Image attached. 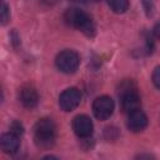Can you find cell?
Wrapping results in <instances>:
<instances>
[{
    "label": "cell",
    "mask_w": 160,
    "mask_h": 160,
    "mask_svg": "<svg viewBox=\"0 0 160 160\" xmlns=\"http://www.w3.org/2000/svg\"><path fill=\"white\" fill-rule=\"evenodd\" d=\"M64 21L69 26L80 30L81 32H84L89 38H92L95 35L94 21L91 20V18L85 11H82L80 9H76V8L68 9L64 14Z\"/></svg>",
    "instance_id": "1"
},
{
    "label": "cell",
    "mask_w": 160,
    "mask_h": 160,
    "mask_svg": "<svg viewBox=\"0 0 160 160\" xmlns=\"http://www.w3.org/2000/svg\"><path fill=\"white\" fill-rule=\"evenodd\" d=\"M128 129L132 132H140L142 131L146 126H148V118L145 115L144 111H141L140 109L131 111L130 114H128V121H126Z\"/></svg>",
    "instance_id": "8"
},
{
    "label": "cell",
    "mask_w": 160,
    "mask_h": 160,
    "mask_svg": "<svg viewBox=\"0 0 160 160\" xmlns=\"http://www.w3.org/2000/svg\"><path fill=\"white\" fill-rule=\"evenodd\" d=\"M56 68L64 74H72L80 65V56L74 50H64L55 59Z\"/></svg>",
    "instance_id": "4"
},
{
    "label": "cell",
    "mask_w": 160,
    "mask_h": 160,
    "mask_svg": "<svg viewBox=\"0 0 160 160\" xmlns=\"http://www.w3.org/2000/svg\"><path fill=\"white\" fill-rule=\"evenodd\" d=\"M152 82L158 89H160V65L156 66L152 72Z\"/></svg>",
    "instance_id": "14"
},
{
    "label": "cell",
    "mask_w": 160,
    "mask_h": 160,
    "mask_svg": "<svg viewBox=\"0 0 160 160\" xmlns=\"http://www.w3.org/2000/svg\"><path fill=\"white\" fill-rule=\"evenodd\" d=\"M114 100L110 96L102 95L94 100L92 102V112L96 119L99 120H106L109 119L114 112Z\"/></svg>",
    "instance_id": "5"
},
{
    "label": "cell",
    "mask_w": 160,
    "mask_h": 160,
    "mask_svg": "<svg viewBox=\"0 0 160 160\" xmlns=\"http://www.w3.org/2000/svg\"><path fill=\"white\" fill-rule=\"evenodd\" d=\"M142 4H144V8H145L146 12L151 14L152 12V0H142Z\"/></svg>",
    "instance_id": "15"
},
{
    "label": "cell",
    "mask_w": 160,
    "mask_h": 160,
    "mask_svg": "<svg viewBox=\"0 0 160 160\" xmlns=\"http://www.w3.org/2000/svg\"><path fill=\"white\" fill-rule=\"evenodd\" d=\"M110 9L116 14H122L129 9V0H106Z\"/></svg>",
    "instance_id": "11"
},
{
    "label": "cell",
    "mask_w": 160,
    "mask_h": 160,
    "mask_svg": "<svg viewBox=\"0 0 160 160\" xmlns=\"http://www.w3.org/2000/svg\"><path fill=\"white\" fill-rule=\"evenodd\" d=\"M20 148V140L19 135L14 132H6L1 136V149L6 154H15Z\"/></svg>",
    "instance_id": "10"
},
{
    "label": "cell",
    "mask_w": 160,
    "mask_h": 160,
    "mask_svg": "<svg viewBox=\"0 0 160 160\" xmlns=\"http://www.w3.org/2000/svg\"><path fill=\"white\" fill-rule=\"evenodd\" d=\"M10 131L20 136V135H22V132H24V128H22V125H21L19 121H14V122L10 125Z\"/></svg>",
    "instance_id": "13"
},
{
    "label": "cell",
    "mask_w": 160,
    "mask_h": 160,
    "mask_svg": "<svg viewBox=\"0 0 160 160\" xmlns=\"http://www.w3.org/2000/svg\"><path fill=\"white\" fill-rule=\"evenodd\" d=\"M56 138V126L51 119H40L34 126V141L40 149H50Z\"/></svg>",
    "instance_id": "2"
},
{
    "label": "cell",
    "mask_w": 160,
    "mask_h": 160,
    "mask_svg": "<svg viewBox=\"0 0 160 160\" xmlns=\"http://www.w3.org/2000/svg\"><path fill=\"white\" fill-rule=\"evenodd\" d=\"M72 129H74L75 134L79 138L86 139V138H90L92 135L94 125H92V121H91V119L89 116L78 115L72 120Z\"/></svg>",
    "instance_id": "7"
},
{
    "label": "cell",
    "mask_w": 160,
    "mask_h": 160,
    "mask_svg": "<svg viewBox=\"0 0 160 160\" xmlns=\"http://www.w3.org/2000/svg\"><path fill=\"white\" fill-rule=\"evenodd\" d=\"M119 98H120V105L121 110L126 114H130L131 111H135L140 109L141 100L140 95L138 92L136 85L131 80H125L119 86Z\"/></svg>",
    "instance_id": "3"
},
{
    "label": "cell",
    "mask_w": 160,
    "mask_h": 160,
    "mask_svg": "<svg viewBox=\"0 0 160 160\" xmlns=\"http://www.w3.org/2000/svg\"><path fill=\"white\" fill-rule=\"evenodd\" d=\"M81 101V92L76 88H69L64 90L59 96V106L64 111H72L79 106Z\"/></svg>",
    "instance_id": "6"
},
{
    "label": "cell",
    "mask_w": 160,
    "mask_h": 160,
    "mask_svg": "<svg viewBox=\"0 0 160 160\" xmlns=\"http://www.w3.org/2000/svg\"><path fill=\"white\" fill-rule=\"evenodd\" d=\"M91 1H100V0H91Z\"/></svg>",
    "instance_id": "17"
},
{
    "label": "cell",
    "mask_w": 160,
    "mask_h": 160,
    "mask_svg": "<svg viewBox=\"0 0 160 160\" xmlns=\"http://www.w3.org/2000/svg\"><path fill=\"white\" fill-rule=\"evenodd\" d=\"M19 99H20V102L22 104V106H25L26 109H32L38 105L39 95L34 86L25 85L19 91Z\"/></svg>",
    "instance_id": "9"
},
{
    "label": "cell",
    "mask_w": 160,
    "mask_h": 160,
    "mask_svg": "<svg viewBox=\"0 0 160 160\" xmlns=\"http://www.w3.org/2000/svg\"><path fill=\"white\" fill-rule=\"evenodd\" d=\"M9 20H10V10H9L6 4H2V9H1V22H2V25H5Z\"/></svg>",
    "instance_id": "12"
},
{
    "label": "cell",
    "mask_w": 160,
    "mask_h": 160,
    "mask_svg": "<svg viewBox=\"0 0 160 160\" xmlns=\"http://www.w3.org/2000/svg\"><path fill=\"white\" fill-rule=\"evenodd\" d=\"M152 32H154V36H155L156 39H159V40H160V21L154 26Z\"/></svg>",
    "instance_id": "16"
}]
</instances>
